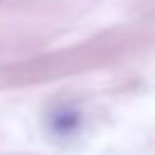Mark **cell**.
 Masks as SVG:
<instances>
[]
</instances>
